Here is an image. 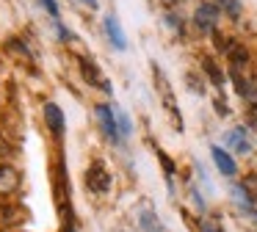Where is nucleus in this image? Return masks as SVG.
Listing matches in <instances>:
<instances>
[{
    "mask_svg": "<svg viewBox=\"0 0 257 232\" xmlns=\"http://www.w3.org/2000/svg\"><path fill=\"white\" fill-rule=\"evenodd\" d=\"M105 33H108V39H111V44L116 50L127 47V39H124V31H122V25H119L116 14H108L105 17Z\"/></svg>",
    "mask_w": 257,
    "mask_h": 232,
    "instance_id": "nucleus-5",
    "label": "nucleus"
},
{
    "mask_svg": "<svg viewBox=\"0 0 257 232\" xmlns=\"http://www.w3.org/2000/svg\"><path fill=\"white\" fill-rule=\"evenodd\" d=\"M202 232H216V229H213L210 224H202Z\"/></svg>",
    "mask_w": 257,
    "mask_h": 232,
    "instance_id": "nucleus-22",
    "label": "nucleus"
},
{
    "mask_svg": "<svg viewBox=\"0 0 257 232\" xmlns=\"http://www.w3.org/2000/svg\"><path fill=\"white\" fill-rule=\"evenodd\" d=\"M86 188H89L91 193H97V196L111 191V174H108V169L100 160H94V163L86 169Z\"/></svg>",
    "mask_w": 257,
    "mask_h": 232,
    "instance_id": "nucleus-1",
    "label": "nucleus"
},
{
    "mask_svg": "<svg viewBox=\"0 0 257 232\" xmlns=\"http://www.w3.org/2000/svg\"><path fill=\"white\" fill-rule=\"evenodd\" d=\"M158 158H161V163H163V169H166V174L172 177V174H174V166H172V160H169L163 152H158Z\"/></svg>",
    "mask_w": 257,
    "mask_h": 232,
    "instance_id": "nucleus-18",
    "label": "nucleus"
},
{
    "mask_svg": "<svg viewBox=\"0 0 257 232\" xmlns=\"http://www.w3.org/2000/svg\"><path fill=\"white\" fill-rule=\"evenodd\" d=\"M224 141H227V147H232L235 152H243V155L251 149V144H249V138H246V130H243V127H235V130H229Z\"/></svg>",
    "mask_w": 257,
    "mask_h": 232,
    "instance_id": "nucleus-9",
    "label": "nucleus"
},
{
    "mask_svg": "<svg viewBox=\"0 0 257 232\" xmlns=\"http://www.w3.org/2000/svg\"><path fill=\"white\" fill-rule=\"evenodd\" d=\"M216 113L218 116H227L229 113V108H227V102H224V99H216Z\"/></svg>",
    "mask_w": 257,
    "mask_h": 232,
    "instance_id": "nucleus-20",
    "label": "nucleus"
},
{
    "mask_svg": "<svg viewBox=\"0 0 257 232\" xmlns=\"http://www.w3.org/2000/svg\"><path fill=\"white\" fill-rule=\"evenodd\" d=\"M218 6H221L232 20H238V17H240V3H238V0H218Z\"/></svg>",
    "mask_w": 257,
    "mask_h": 232,
    "instance_id": "nucleus-15",
    "label": "nucleus"
},
{
    "mask_svg": "<svg viewBox=\"0 0 257 232\" xmlns=\"http://www.w3.org/2000/svg\"><path fill=\"white\" fill-rule=\"evenodd\" d=\"M80 69H83V77H86V80L91 83V86L102 88V91H105V94H111V91H113V86H111V83L105 80V77H102V72L97 69V64H91L89 58L83 61V66H80Z\"/></svg>",
    "mask_w": 257,
    "mask_h": 232,
    "instance_id": "nucleus-4",
    "label": "nucleus"
},
{
    "mask_svg": "<svg viewBox=\"0 0 257 232\" xmlns=\"http://www.w3.org/2000/svg\"><path fill=\"white\" fill-rule=\"evenodd\" d=\"M139 224H141V229H144V232H161L163 229L161 221H158V215L152 213V210H144V213L139 215Z\"/></svg>",
    "mask_w": 257,
    "mask_h": 232,
    "instance_id": "nucleus-13",
    "label": "nucleus"
},
{
    "mask_svg": "<svg viewBox=\"0 0 257 232\" xmlns=\"http://www.w3.org/2000/svg\"><path fill=\"white\" fill-rule=\"evenodd\" d=\"M20 188V171L9 163H0V193H14Z\"/></svg>",
    "mask_w": 257,
    "mask_h": 232,
    "instance_id": "nucleus-3",
    "label": "nucleus"
},
{
    "mask_svg": "<svg viewBox=\"0 0 257 232\" xmlns=\"http://www.w3.org/2000/svg\"><path fill=\"white\" fill-rule=\"evenodd\" d=\"M39 3L47 9V14H50L53 20H58V6H56V0H39Z\"/></svg>",
    "mask_w": 257,
    "mask_h": 232,
    "instance_id": "nucleus-17",
    "label": "nucleus"
},
{
    "mask_svg": "<svg viewBox=\"0 0 257 232\" xmlns=\"http://www.w3.org/2000/svg\"><path fill=\"white\" fill-rule=\"evenodd\" d=\"M113 116H116L119 133H122V136H130V130H133V127H130V119H127V113H124L122 108H113Z\"/></svg>",
    "mask_w": 257,
    "mask_h": 232,
    "instance_id": "nucleus-14",
    "label": "nucleus"
},
{
    "mask_svg": "<svg viewBox=\"0 0 257 232\" xmlns=\"http://www.w3.org/2000/svg\"><path fill=\"white\" fill-rule=\"evenodd\" d=\"M243 188H246V193L251 196V202L257 204V177H246V180H243Z\"/></svg>",
    "mask_w": 257,
    "mask_h": 232,
    "instance_id": "nucleus-16",
    "label": "nucleus"
},
{
    "mask_svg": "<svg viewBox=\"0 0 257 232\" xmlns=\"http://www.w3.org/2000/svg\"><path fill=\"white\" fill-rule=\"evenodd\" d=\"M210 155H213V160H216L218 171H221L224 177H232L235 171H238V166H235V160H232V158H229V152H227V149L213 147V149H210Z\"/></svg>",
    "mask_w": 257,
    "mask_h": 232,
    "instance_id": "nucleus-8",
    "label": "nucleus"
},
{
    "mask_svg": "<svg viewBox=\"0 0 257 232\" xmlns=\"http://www.w3.org/2000/svg\"><path fill=\"white\" fill-rule=\"evenodd\" d=\"M0 215H3V221H0V226H9V224H17V221H23V215H25V210L23 207H17V204H3L0 207Z\"/></svg>",
    "mask_w": 257,
    "mask_h": 232,
    "instance_id": "nucleus-11",
    "label": "nucleus"
},
{
    "mask_svg": "<svg viewBox=\"0 0 257 232\" xmlns=\"http://www.w3.org/2000/svg\"><path fill=\"white\" fill-rule=\"evenodd\" d=\"M194 20H196V25H199L202 31H213V28H216V20H218V9L210 6V3H202L199 9H196Z\"/></svg>",
    "mask_w": 257,
    "mask_h": 232,
    "instance_id": "nucleus-6",
    "label": "nucleus"
},
{
    "mask_svg": "<svg viewBox=\"0 0 257 232\" xmlns=\"http://www.w3.org/2000/svg\"><path fill=\"white\" fill-rule=\"evenodd\" d=\"M69 232H72V229H69Z\"/></svg>",
    "mask_w": 257,
    "mask_h": 232,
    "instance_id": "nucleus-24",
    "label": "nucleus"
},
{
    "mask_svg": "<svg viewBox=\"0 0 257 232\" xmlns=\"http://www.w3.org/2000/svg\"><path fill=\"white\" fill-rule=\"evenodd\" d=\"M97 116H100V125L105 130V136L111 141H119L122 133H119V125H116V116H113V108L111 105H97Z\"/></svg>",
    "mask_w": 257,
    "mask_h": 232,
    "instance_id": "nucleus-2",
    "label": "nucleus"
},
{
    "mask_svg": "<svg viewBox=\"0 0 257 232\" xmlns=\"http://www.w3.org/2000/svg\"><path fill=\"white\" fill-rule=\"evenodd\" d=\"M6 155H12V149H9V141L3 136H0V160L6 158Z\"/></svg>",
    "mask_w": 257,
    "mask_h": 232,
    "instance_id": "nucleus-19",
    "label": "nucleus"
},
{
    "mask_svg": "<svg viewBox=\"0 0 257 232\" xmlns=\"http://www.w3.org/2000/svg\"><path fill=\"white\" fill-rule=\"evenodd\" d=\"M188 83H191V88H194V91H205V86H202V80H196V77L194 75H188Z\"/></svg>",
    "mask_w": 257,
    "mask_h": 232,
    "instance_id": "nucleus-21",
    "label": "nucleus"
},
{
    "mask_svg": "<svg viewBox=\"0 0 257 232\" xmlns=\"http://www.w3.org/2000/svg\"><path fill=\"white\" fill-rule=\"evenodd\" d=\"M83 3H89V9H97V0H83Z\"/></svg>",
    "mask_w": 257,
    "mask_h": 232,
    "instance_id": "nucleus-23",
    "label": "nucleus"
},
{
    "mask_svg": "<svg viewBox=\"0 0 257 232\" xmlns=\"http://www.w3.org/2000/svg\"><path fill=\"white\" fill-rule=\"evenodd\" d=\"M45 122H47V127L53 130V136H64V113H61V108H58L56 102H47L45 105Z\"/></svg>",
    "mask_w": 257,
    "mask_h": 232,
    "instance_id": "nucleus-7",
    "label": "nucleus"
},
{
    "mask_svg": "<svg viewBox=\"0 0 257 232\" xmlns=\"http://www.w3.org/2000/svg\"><path fill=\"white\" fill-rule=\"evenodd\" d=\"M227 58L232 61V66H235V69H240V66H246V64H249V50H246L243 44L232 42V44L227 47Z\"/></svg>",
    "mask_w": 257,
    "mask_h": 232,
    "instance_id": "nucleus-10",
    "label": "nucleus"
},
{
    "mask_svg": "<svg viewBox=\"0 0 257 232\" xmlns=\"http://www.w3.org/2000/svg\"><path fill=\"white\" fill-rule=\"evenodd\" d=\"M202 69L207 72V77L213 80V86H216V88H224V72L216 66V61H213V58H202Z\"/></svg>",
    "mask_w": 257,
    "mask_h": 232,
    "instance_id": "nucleus-12",
    "label": "nucleus"
}]
</instances>
